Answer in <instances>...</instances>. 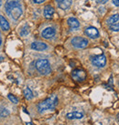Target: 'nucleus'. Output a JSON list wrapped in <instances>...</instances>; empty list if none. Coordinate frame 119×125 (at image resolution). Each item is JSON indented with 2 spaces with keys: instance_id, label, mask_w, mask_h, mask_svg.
Segmentation results:
<instances>
[{
  "instance_id": "obj_1",
  "label": "nucleus",
  "mask_w": 119,
  "mask_h": 125,
  "mask_svg": "<svg viewBox=\"0 0 119 125\" xmlns=\"http://www.w3.org/2000/svg\"><path fill=\"white\" fill-rule=\"evenodd\" d=\"M5 8L7 14L15 20H18L22 15V7L18 0H8L5 5Z\"/></svg>"
},
{
  "instance_id": "obj_2",
  "label": "nucleus",
  "mask_w": 119,
  "mask_h": 125,
  "mask_svg": "<svg viewBox=\"0 0 119 125\" xmlns=\"http://www.w3.org/2000/svg\"><path fill=\"white\" fill-rule=\"evenodd\" d=\"M58 104V98L56 95H51L49 98L46 99L45 101L39 102L38 104V110L39 112H43L48 110H52Z\"/></svg>"
},
{
  "instance_id": "obj_3",
  "label": "nucleus",
  "mask_w": 119,
  "mask_h": 125,
  "mask_svg": "<svg viewBox=\"0 0 119 125\" xmlns=\"http://www.w3.org/2000/svg\"><path fill=\"white\" fill-rule=\"evenodd\" d=\"M36 69L38 70V71L39 73H41L42 75H48V74L51 72L49 62L47 59H44L37 60V62H36Z\"/></svg>"
},
{
  "instance_id": "obj_4",
  "label": "nucleus",
  "mask_w": 119,
  "mask_h": 125,
  "mask_svg": "<svg viewBox=\"0 0 119 125\" xmlns=\"http://www.w3.org/2000/svg\"><path fill=\"white\" fill-rule=\"evenodd\" d=\"M88 40L84 38L81 37H75L71 39V44L76 49H84L88 46Z\"/></svg>"
},
{
  "instance_id": "obj_5",
  "label": "nucleus",
  "mask_w": 119,
  "mask_h": 125,
  "mask_svg": "<svg viewBox=\"0 0 119 125\" xmlns=\"http://www.w3.org/2000/svg\"><path fill=\"white\" fill-rule=\"evenodd\" d=\"M91 61L93 63V65L97 68H103L105 66L106 64V58L105 55H97L95 57H92Z\"/></svg>"
},
{
  "instance_id": "obj_6",
  "label": "nucleus",
  "mask_w": 119,
  "mask_h": 125,
  "mask_svg": "<svg viewBox=\"0 0 119 125\" xmlns=\"http://www.w3.org/2000/svg\"><path fill=\"white\" fill-rule=\"evenodd\" d=\"M71 77L76 81H83L86 79V72L83 70H74L71 72Z\"/></svg>"
},
{
  "instance_id": "obj_7",
  "label": "nucleus",
  "mask_w": 119,
  "mask_h": 125,
  "mask_svg": "<svg viewBox=\"0 0 119 125\" xmlns=\"http://www.w3.org/2000/svg\"><path fill=\"white\" fill-rule=\"evenodd\" d=\"M85 34L91 38H97L99 37V31L94 27H89L85 29Z\"/></svg>"
},
{
  "instance_id": "obj_8",
  "label": "nucleus",
  "mask_w": 119,
  "mask_h": 125,
  "mask_svg": "<svg viewBox=\"0 0 119 125\" xmlns=\"http://www.w3.org/2000/svg\"><path fill=\"white\" fill-rule=\"evenodd\" d=\"M55 33H56L55 29L53 28H50V27H49V28H46L45 29L42 31L41 36L44 38H51L52 37H54Z\"/></svg>"
},
{
  "instance_id": "obj_9",
  "label": "nucleus",
  "mask_w": 119,
  "mask_h": 125,
  "mask_svg": "<svg viewBox=\"0 0 119 125\" xmlns=\"http://www.w3.org/2000/svg\"><path fill=\"white\" fill-rule=\"evenodd\" d=\"M47 48H48L47 45L43 42H33L31 44V49L34 50H38V51L45 50Z\"/></svg>"
},
{
  "instance_id": "obj_10",
  "label": "nucleus",
  "mask_w": 119,
  "mask_h": 125,
  "mask_svg": "<svg viewBox=\"0 0 119 125\" xmlns=\"http://www.w3.org/2000/svg\"><path fill=\"white\" fill-rule=\"evenodd\" d=\"M53 14H54V8L49 5L46 6L45 8H44V17L49 19V18H52Z\"/></svg>"
},
{
  "instance_id": "obj_11",
  "label": "nucleus",
  "mask_w": 119,
  "mask_h": 125,
  "mask_svg": "<svg viewBox=\"0 0 119 125\" xmlns=\"http://www.w3.org/2000/svg\"><path fill=\"white\" fill-rule=\"evenodd\" d=\"M68 25L70 26L71 28L72 29H77L79 27H80V23L79 21L76 19L75 18H70L68 19Z\"/></svg>"
},
{
  "instance_id": "obj_12",
  "label": "nucleus",
  "mask_w": 119,
  "mask_h": 125,
  "mask_svg": "<svg viewBox=\"0 0 119 125\" xmlns=\"http://www.w3.org/2000/svg\"><path fill=\"white\" fill-rule=\"evenodd\" d=\"M66 117L70 120H75V119H82L83 117V114L79 111H72L66 115Z\"/></svg>"
},
{
  "instance_id": "obj_13",
  "label": "nucleus",
  "mask_w": 119,
  "mask_h": 125,
  "mask_svg": "<svg viewBox=\"0 0 119 125\" xmlns=\"http://www.w3.org/2000/svg\"><path fill=\"white\" fill-rule=\"evenodd\" d=\"M0 27L3 30H6L7 31L9 29V23L7 22V20L4 18L3 16L0 15Z\"/></svg>"
},
{
  "instance_id": "obj_14",
  "label": "nucleus",
  "mask_w": 119,
  "mask_h": 125,
  "mask_svg": "<svg viewBox=\"0 0 119 125\" xmlns=\"http://www.w3.org/2000/svg\"><path fill=\"white\" fill-rule=\"evenodd\" d=\"M71 3H72L71 0H63L61 2L58 3V5H59L60 8H61L63 10H66V9H68L71 6Z\"/></svg>"
},
{
  "instance_id": "obj_15",
  "label": "nucleus",
  "mask_w": 119,
  "mask_h": 125,
  "mask_svg": "<svg viewBox=\"0 0 119 125\" xmlns=\"http://www.w3.org/2000/svg\"><path fill=\"white\" fill-rule=\"evenodd\" d=\"M119 21V15L118 14H116V15H113L112 17H110V18L107 19V24L109 26H111V25H114L117 23Z\"/></svg>"
},
{
  "instance_id": "obj_16",
  "label": "nucleus",
  "mask_w": 119,
  "mask_h": 125,
  "mask_svg": "<svg viewBox=\"0 0 119 125\" xmlns=\"http://www.w3.org/2000/svg\"><path fill=\"white\" fill-rule=\"evenodd\" d=\"M24 95H25V98L27 99V100H31L32 98H33V92H32L30 89H28V88H26L24 90Z\"/></svg>"
},
{
  "instance_id": "obj_17",
  "label": "nucleus",
  "mask_w": 119,
  "mask_h": 125,
  "mask_svg": "<svg viewBox=\"0 0 119 125\" xmlns=\"http://www.w3.org/2000/svg\"><path fill=\"white\" fill-rule=\"evenodd\" d=\"M9 112L7 109H5L3 107H0V118H3V117H7L8 116Z\"/></svg>"
},
{
  "instance_id": "obj_18",
  "label": "nucleus",
  "mask_w": 119,
  "mask_h": 125,
  "mask_svg": "<svg viewBox=\"0 0 119 125\" xmlns=\"http://www.w3.org/2000/svg\"><path fill=\"white\" fill-rule=\"evenodd\" d=\"M28 32H29V27H28V25H26V26H24V27L22 28V29H21L20 35L21 36H27L28 34Z\"/></svg>"
},
{
  "instance_id": "obj_19",
  "label": "nucleus",
  "mask_w": 119,
  "mask_h": 125,
  "mask_svg": "<svg viewBox=\"0 0 119 125\" xmlns=\"http://www.w3.org/2000/svg\"><path fill=\"white\" fill-rule=\"evenodd\" d=\"M7 98L9 99L11 101V102H13V103H15V104H17V103H18V100L17 97H15L14 95H12V94H8L7 95Z\"/></svg>"
},
{
  "instance_id": "obj_20",
  "label": "nucleus",
  "mask_w": 119,
  "mask_h": 125,
  "mask_svg": "<svg viewBox=\"0 0 119 125\" xmlns=\"http://www.w3.org/2000/svg\"><path fill=\"white\" fill-rule=\"evenodd\" d=\"M110 29L112 31H119V22H117V23L114 25H111L110 26Z\"/></svg>"
},
{
  "instance_id": "obj_21",
  "label": "nucleus",
  "mask_w": 119,
  "mask_h": 125,
  "mask_svg": "<svg viewBox=\"0 0 119 125\" xmlns=\"http://www.w3.org/2000/svg\"><path fill=\"white\" fill-rule=\"evenodd\" d=\"M46 0H33V2L36 4H42L43 2H45Z\"/></svg>"
},
{
  "instance_id": "obj_22",
  "label": "nucleus",
  "mask_w": 119,
  "mask_h": 125,
  "mask_svg": "<svg viewBox=\"0 0 119 125\" xmlns=\"http://www.w3.org/2000/svg\"><path fill=\"white\" fill-rule=\"evenodd\" d=\"M98 4H105L108 0H95Z\"/></svg>"
},
{
  "instance_id": "obj_23",
  "label": "nucleus",
  "mask_w": 119,
  "mask_h": 125,
  "mask_svg": "<svg viewBox=\"0 0 119 125\" xmlns=\"http://www.w3.org/2000/svg\"><path fill=\"white\" fill-rule=\"evenodd\" d=\"M113 4L116 7H119V0H113Z\"/></svg>"
},
{
  "instance_id": "obj_24",
  "label": "nucleus",
  "mask_w": 119,
  "mask_h": 125,
  "mask_svg": "<svg viewBox=\"0 0 119 125\" xmlns=\"http://www.w3.org/2000/svg\"><path fill=\"white\" fill-rule=\"evenodd\" d=\"M3 57H0V62H2V61H3Z\"/></svg>"
},
{
  "instance_id": "obj_25",
  "label": "nucleus",
  "mask_w": 119,
  "mask_h": 125,
  "mask_svg": "<svg viewBox=\"0 0 119 125\" xmlns=\"http://www.w3.org/2000/svg\"><path fill=\"white\" fill-rule=\"evenodd\" d=\"M61 1H63V0H56L57 3H60V2H61Z\"/></svg>"
},
{
  "instance_id": "obj_26",
  "label": "nucleus",
  "mask_w": 119,
  "mask_h": 125,
  "mask_svg": "<svg viewBox=\"0 0 119 125\" xmlns=\"http://www.w3.org/2000/svg\"><path fill=\"white\" fill-rule=\"evenodd\" d=\"M1 42H2V38H1V35H0V46H1Z\"/></svg>"
},
{
  "instance_id": "obj_27",
  "label": "nucleus",
  "mask_w": 119,
  "mask_h": 125,
  "mask_svg": "<svg viewBox=\"0 0 119 125\" xmlns=\"http://www.w3.org/2000/svg\"><path fill=\"white\" fill-rule=\"evenodd\" d=\"M1 6H2V0H0V7H1Z\"/></svg>"
},
{
  "instance_id": "obj_28",
  "label": "nucleus",
  "mask_w": 119,
  "mask_h": 125,
  "mask_svg": "<svg viewBox=\"0 0 119 125\" xmlns=\"http://www.w3.org/2000/svg\"><path fill=\"white\" fill-rule=\"evenodd\" d=\"M118 122H119V115H118Z\"/></svg>"
}]
</instances>
